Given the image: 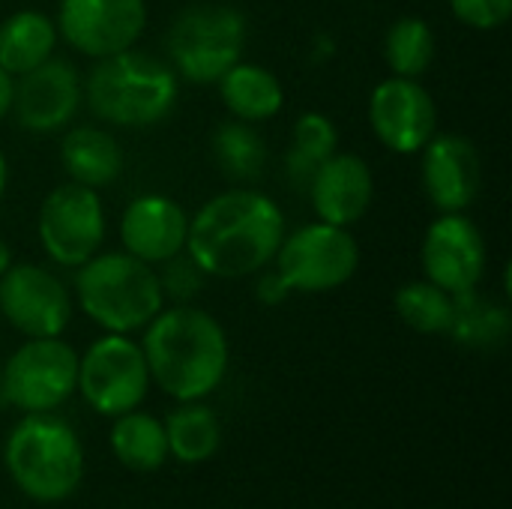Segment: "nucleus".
<instances>
[{"label": "nucleus", "mask_w": 512, "mask_h": 509, "mask_svg": "<svg viewBox=\"0 0 512 509\" xmlns=\"http://www.w3.org/2000/svg\"><path fill=\"white\" fill-rule=\"evenodd\" d=\"M339 150V129L336 123L321 111H303L294 120L291 144L285 153V174L288 183L297 189H306L312 174L324 159H330Z\"/></svg>", "instance_id": "a878e982"}, {"label": "nucleus", "mask_w": 512, "mask_h": 509, "mask_svg": "<svg viewBox=\"0 0 512 509\" xmlns=\"http://www.w3.org/2000/svg\"><path fill=\"white\" fill-rule=\"evenodd\" d=\"M57 24L39 9H18L0 21V69L12 78L42 66L57 51Z\"/></svg>", "instance_id": "412c9836"}, {"label": "nucleus", "mask_w": 512, "mask_h": 509, "mask_svg": "<svg viewBox=\"0 0 512 509\" xmlns=\"http://www.w3.org/2000/svg\"><path fill=\"white\" fill-rule=\"evenodd\" d=\"M9 264H12V246L0 237V276L9 270Z\"/></svg>", "instance_id": "473e14b6"}, {"label": "nucleus", "mask_w": 512, "mask_h": 509, "mask_svg": "<svg viewBox=\"0 0 512 509\" xmlns=\"http://www.w3.org/2000/svg\"><path fill=\"white\" fill-rule=\"evenodd\" d=\"M393 309L402 318V324L411 327L414 333L438 336V333L450 330L453 294H447L444 288H438L429 279H411L396 291Z\"/></svg>", "instance_id": "cd10ccee"}, {"label": "nucleus", "mask_w": 512, "mask_h": 509, "mask_svg": "<svg viewBox=\"0 0 512 509\" xmlns=\"http://www.w3.org/2000/svg\"><path fill=\"white\" fill-rule=\"evenodd\" d=\"M360 267V246L351 228L330 222H309L285 234L273 270L291 288V294H330L354 279Z\"/></svg>", "instance_id": "0eeeda50"}, {"label": "nucleus", "mask_w": 512, "mask_h": 509, "mask_svg": "<svg viewBox=\"0 0 512 509\" xmlns=\"http://www.w3.org/2000/svg\"><path fill=\"white\" fill-rule=\"evenodd\" d=\"M105 234L108 216L96 189L66 180L42 198L36 216V237L54 267H81L96 252H102Z\"/></svg>", "instance_id": "6e6552de"}, {"label": "nucleus", "mask_w": 512, "mask_h": 509, "mask_svg": "<svg viewBox=\"0 0 512 509\" xmlns=\"http://www.w3.org/2000/svg\"><path fill=\"white\" fill-rule=\"evenodd\" d=\"M75 306L102 333L132 336L144 330L165 306L156 267L132 258L129 252H96L75 267L72 282Z\"/></svg>", "instance_id": "20e7f679"}, {"label": "nucleus", "mask_w": 512, "mask_h": 509, "mask_svg": "<svg viewBox=\"0 0 512 509\" xmlns=\"http://www.w3.org/2000/svg\"><path fill=\"white\" fill-rule=\"evenodd\" d=\"M180 78L168 60L129 48L96 60L84 78V102L93 117L114 129H150L171 117Z\"/></svg>", "instance_id": "7ed1b4c3"}, {"label": "nucleus", "mask_w": 512, "mask_h": 509, "mask_svg": "<svg viewBox=\"0 0 512 509\" xmlns=\"http://www.w3.org/2000/svg\"><path fill=\"white\" fill-rule=\"evenodd\" d=\"M111 453L114 459L135 471V474H150L159 471L168 462V438H165V423L156 420L147 411H126L114 417L111 426Z\"/></svg>", "instance_id": "4be33fe9"}, {"label": "nucleus", "mask_w": 512, "mask_h": 509, "mask_svg": "<svg viewBox=\"0 0 512 509\" xmlns=\"http://www.w3.org/2000/svg\"><path fill=\"white\" fill-rule=\"evenodd\" d=\"M435 54H438V36H435L432 24L426 18L405 15V18H396L387 27L384 60H387L393 75L420 78V75H426L432 69Z\"/></svg>", "instance_id": "bb28decb"}, {"label": "nucleus", "mask_w": 512, "mask_h": 509, "mask_svg": "<svg viewBox=\"0 0 512 509\" xmlns=\"http://www.w3.org/2000/svg\"><path fill=\"white\" fill-rule=\"evenodd\" d=\"M258 276V285H255V297L264 303V306H279V303H285L288 297H291V288L282 282V276L273 270V264L270 267H264L261 273H255Z\"/></svg>", "instance_id": "7c9ffc66"}, {"label": "nucleus", "mask_w": 512, "mask_h": 509, "mask_svg": "<svg viewBox=\"0 0 512 509\" xmlns=\"http://www.w3.org/2000/svg\"><path fill=\"white\" fill-rule=\"evenodd\" d=\"M84 105V78L66 57H51L42 66L15 78L12 114L24 132L54 135L75 123Z\"/></svg>", "instance_id": "2eb2a0df"}, {"label": "nucleus", "mask_w": 512, "mask_h": 509, "mask_svg": "<svg viewBox=\"0 0 512 509\" xmlns=\"http://www.w3.org/2000/svg\"><path fill=\"white\" fill-rule=\"evenodd\" d=\"M0 378H3V363H0Z\"/></svg>", "instance_id": "f704fd0d"}, {"label": "nucleus", "mask_w": 512, "mask_h": 509, "mask_svg": "<svg viewBox=\"0 0 512 509\" xmlns=\"http://www.w3.org/2000/svg\"><path fill=\"white\" fill-rule=\"evenodd\" d=\"M81 399L102 417H120L141 408L150 393V369L141 342L123 333H102L78 357Z\"/></svg>", "instance_id": "9d476101"}, {"label": "nucleus", "mask_w": 512, "mask_h": 509, "mask_svg": "<svg viewBox=\"0 0 512 509\" xmlns=\"http://www.w3.org/2000/svg\"><path fill=\"white\" fill-rule=\"evenodd\" d=\"M6 183H9V162H6V156H3V150H0V201H3V195H6Z\"/></svg>", "instance_id": "72a5a7b5"}, {"label": "nucleus", "mask_w": 512, "mask_h": 509, "mask_svg": "<svg viewBox=\"0 0 512 509\" xmlns=\"http://www.w3.org/2000/svg\"><path fill=\"white\" fill-rule=\"evenodd\" d=\"M57 153L66 177L96 192L117 183L126 168V153L114 138V132L93 123L66 126Z\"/></svg>", "instance_id": "6ab92c4d"}, {"label": "nucleus", "mask_w": 512, "mask_h": 509, "mask_svg": "<svg viewBox=\"0 0 512 509\" xmlns=\"http://www.w3.org/2000/svg\"><path fill=\"white\" fill-rule=\"evenodd\" d=\"M249 42V21L228 3H192L168 27L165 51L180 81L216 84Z\"/></svg>", "instance_id": "423d86ee"}, {"label": "nucleus", "mask_w": 512, "mask_h": 509, "mask_svg": "<svg viewBox=\"0 0 512 509\" xmlns=\"http://www.w3.org/2000/svg\"><path fill=\"white\" fill-rule=\"evenodd\" d=\"M54 24L72 51L102 60L138 45L147 30V0H60Z\"/></svg>", "instance_id": "f8f14e48"}, {"label": "nucleus", "mask_w": 512, "mask_h": 509, "mask_svg": "<svg viewBox=\"0 0 512 509\" xmlns=\"http://www.w3.org/2000/svg\"><path fill=\"white\" fill-rule=\"evenodd\" d=\"M420 180L438 213H468L483 186V162L471 138L435 132L420 150Z\"/></svg>", "instance_id": "dca6fc26"}, {"label": "nucleus", "mask_w": 512, "mask_h": 509, "mask_svg": "<svg viewBox=\"0 0 512 509\" xmlns=\"http://www.w3.org/2000/svg\"><path fill=\"white\" fill-rule=\"evenodd\" d=\"M366 111L378 144L396 156H417L438 132V105L420 78L390 75L378 81Z\"/></svg>", "instance_id": "ddd939ff"}, {"label": "nucleus", "mask_w": 512, "mask_h": 509, "mask_svg": "<svg viewBox=\"0 0 512 509\" xmlns=\"http://www.w3.org/2000/svg\"><path fill=\"white\" fill-rule=\"evenodd\" d=\"M141 351L150 384L177 402H201L219 390L228 375L225 327L192 303H171L144 327Z\"/></svg>", "instance_id": "f03ea898"}, {"label": "nucleus", "mask_w": 512, "mask_h": 509, "mask_svg": "<svg viewBox=\"0 0 512 509\" xmlns=\"http://www.w3.org/2000/svg\"><path fill=\"white\" fill-rule=\"evenodd\" d=\"M72 312V291L51 267L12 261L0 276V315L24 339L63 336Z\"/></svg>", "instance_id": "9b49d317"}, {"label": "nucleus", "mask_w": 512, "mask_h": 509, "mask_svg": "<svg viewBox=\"0 0 512 509\" xmlns=\"http://www.w3.org/2000/svg\"><path fill=\"white\" fill-rule=\"evenodd\" d=\"M216 87H219V99H222L225 111L243 123L258 126L264 120H273L285 108V87H282L279 75L261 63L237 60L216 81Z\"/></svg>", "instance_id": "aec40b11"}, {"label": "nucleus", "mask_w": 512, "mask_h": 509, "mask_svg": "<svg viewBox=\"0 0 512 509\" xmlns=\"http://www.w3.org/2000/svg\"><path fill=\"white\" fill-rule=\"evenodd\" d=\"M420 264L426 273L423 279L435 282L453 297L477 291L489 267L483 231L474 219H468V213H438V219L426 228Z\"/></svg>", "instance_id": "4468645a"}, {"label": "nucleus", "mask_w": 512, "mask_h": 509, "mask_svg": "<svg viewBox=\"0 0 512 509\" xmlns=\"http://www.w3.org/2000/svg\"><path fill=\"white\" fill-rule=\"evenodd\" d=\"M78 387V351L60 336L27 339L3 363L0 399L21 414H48L72 399Z\"/></svg>", "instance_id": "1a4fd4ad"}, {"label": "nucleus", "mask_w": 512, "mask_h": 509, "mask_svg": "<svg viewBox=\"0 0 512 509\" xmlns=\"http://www.w3.org/2000/svg\"><path fill=\"white\" fill-rule=\"evenodd\" d=\"M3 462L18 492L39 504L72 498L84 480V447L54 411L24 414L6 438Z\"/></svg>", "instance_id": "39448f33"}, {"label": "nucleus", "mask_w": 512, "mask_h": 509, "mask_svg": "<svg viewBox=\"0 0 512 509\" xmlns=\"http://www.w3.org/2000/svg\"><path fill=\"white\" fill-rule=\"evenodd\" d=\"M168 456L183 465H201L216 456L222 444V423L204 402H180L165 420Z\"/></svg>", "instance_id": "393cba45"}, {"label": "nucleus", "mask_w": 512, "mask_h": 509, "mask_svg": "<svg viewBox=\"0 0 512 509\" xmlns=\"http://www.w3.org/2000/svg\"><path fill=\"white\" fill-rule=\"evenodd\" d=\"M120 246L132 258L159 267L168 258L186 252L189 213L162 192L135 195L120 216Z\"/></svg>", "instance_id": "f3484780"}, {"label": "nucleus", "mask_w": 512, "mask_h": 509, "mask_svg": "<svg viewBox=\"0 0 512 509\" xmlns=\"http://www.w3.org/2000/svg\"><path fill=\"white\" fill-rule=\"evenodd\" d=\"M156 276H159V288H162L165 303H192L207 282V276L198 270V264L186 252L159 264Z\"/></svg>", "instance_id": "c85d7f7f"}, {"label": "nucleus", "mask_w": 512, "mask_h": 509, "mask_svg": "<svg viewBox=\"0 0 512 509\" xmlns=\"http://www.w3.org/2000/svg\"><path fill=\"white\" fill-rule=\"evenodd\" d=\"M512 333L510 309L498 300L483 297L480 291H465L453 297V318L447 336L465 348L495 351L504 348Z\"/></svg>", "instance_id": "5701e85b"}, {"label": "nucleus", "mask_w": 512, "mask_h": 509, "mask_svg": "<svg viewBox=\"0 0 512 509\" xmlns=\"http://www.w3.org/2000/svg\"><path fill=\"white\" fill-rule=\"evenodd\" d=\"M306 192L321 222L351 228L369 213L375 201V174L363 156L336 150L318 165Z\"/></svg>", "instance_id": "a211bd4d"}, {"label": "nucleus", "mask_w": 512, "mask_h": 509, "mask_svg": "<svg viewBox=\"0 0 512 509\" xmlns=\"http://www.w3.org/2000/svg\"><path fill=\"white\" fill-rule=\"evenodd\" d=\"M210 147H213V159H216L219 171L237 186L258 180L267 168V159H270L267 141L258 132V126L234 120V117L213 129Z\"/></svg>", "instance_id": "b1692460"}, {"label": "nucleus", "mask_w": 512, "mask_h": 509, "mask_svg": "<svg viewBox=\"0 0 512 509\" xmlns=\"http://www.w3.org/2000/svg\"><path fill=\"white\" fill-rule=\"evenodd\" d=\"M12 96H15V78L0 69V123L12 114Z\"/></svg>", "instance_id": "2f4dec72"}, {"label": "nucleus", "mask_w": 512, "mask_h": 509, "mask_svg": "<svg viewBox=\"0 0 512 509\" xmlns=\"http://www.w3.org/2000/svg\"><path fill=\"white\" fill-rule=\"evenodd\" d=\"M450 12L471 30H498L510 21L512 0H450Z\"/></svg>", "instance_id": "c756f323"}, {"label": "nucleus", "mask_w": 512, "mask_h": 509, "mask_svg": "<svg viewBox=\"0 0 512 509\" xmlns=\"http://www.w3.org/2000/svg\"><path fill=\"white\" fill-rule=\"evenodd\" d=\"M282 237V207L261 189L234 186L189 216L186 255L207 279H246L273 264Z\"/></svg>", "instance_id": "f257e3e1"}]
</instances>
